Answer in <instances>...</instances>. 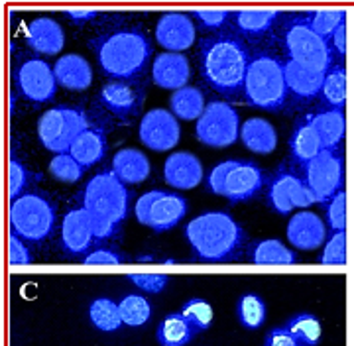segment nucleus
I'll list each match as a JSON object with an SVG mask.
<instances>
[{"instance_id": "1", "label": "nucleus", "mask_w": 354, "mask_h": 346, "mask_svg": "<svg viewBox=\"0 0 354 346\" xmlns=\"http://www.w3.org/2000/svg\"><path fill=\"white\" fill-rule=\"evenodd\" d=\"M246 41L232 32H216L199 41V69L205 83L230 101H244V81L250 65Z\"/></svg>"}, {"instance_id": "2", "label": "nucleus", "mask_w": 354, "mask_h": 346, "mask_svg": "<svg viewBox=\"0 0 354 346\" xmlns=\"http://www.w3.org/2000/svg\"><path fill=\"white\" fill-rule=\"evenodd\" d=\"M102 73L116 81L138 77L152 55V44L140 28H118L91 39Z\"/></svg>"}, {"instance_id": "3", "label": "nucleus", "mask_w": 354, "mask_h": 346, "mask_svg": "<svg viewBox=\"0 0 354 346\" xmlns=\"http://www.w3.org/2000/svg\"><path fill=\"white\" fill-rule=\"evenodd\" d=\"M185 238L199 262H228L241 254L246 232L225 211L203 213L185 224Z\"/></svg>"}, {"instance_id": "4", "label": "nucleus", "mask_w": 354, "mask_h": 346, "mask_svg": "<svg viewBox=\"0 0 354 346\" xmlns=\"http://www.w3.org/2000/svg\"><path fill=\"white\" fill-rule=\"evenodd\" d=\"M283 61L270 52H256L244 81V103L260 110L278 113L288 103Z\"/></svg>"}, {"instance_id": "5", "label": "nucleus", "mask_w": 354, "mask_h": 346, "mask_svg": "<svg viewBox=\"0 0 354 346\" xmlns=\"http://www.w3.org/2000/svg\"><path fill=\"white\" fill-rule=\"evenodd\" d=\"M283 48L288 59L299 64L309 71L327 75L335 65V53L330 44L311 30L305 16H293L283 28Z\"/></svg>"}, {"instance_id": "6", "label": "nucleus", "mask_w": 354, "mask_h": 346, "mask_svg": "<svg viewBox=\"0 0 354 346\" xmlns=\"http://www.w3.org/2000/svg\"><path fill=\"white\" fill-rule=\"evenodd\" d=\"M57 211L50 199L38 191L20 195L10 206V232L28 242H41L55 229Z\"/></svg>"}, {"instance_id": "7", "label": "nucleus", "mask_w": 354, "mask_h": 346, "mask_svg": "<svg viewBox=\"0 0 354 346\" xmlns=\"http://www.w3.org/2000/svg\"><path fill=\"white\" fill-rule=\"evenodd\" d=\"M81 201L88 213L102 215L120 224L128 217L130 193L127 183L118 180L113 169H102L83 187Z\"/></svg>"}, {"instance_id": "8", "label": "nucleus", "mask_w": 354, "mask_h": 346, "mask_svg": "<svg viewBox=\"0 0 354 346\" xmlns=\"http://www.w3.org/2000/svg\"><path fill=\"white\" fill-rule=\"evenodd\" d=\"M87 128V115L81 108L53 106L39 116L38 138L53 154H67L77 136Z\"/></svg>"}, {"instance_id": "9", "label": "nucleus", "mask_w": 354, "mask_h": 346, "mask_svg": "<svg viewBox=\"0 0 354 346\" xmlns=\"http://www.w3.org/2000/svg\"><path fill=\"white\" fill-rule=\"evenodd\" d=\"M187 215V201L174 191L144 193L136 203V218L140 224L153 232L171 231Z\"/></svg>"}, {"instance_id": "10", "label": "nucleus", "mask_w": 354, "mask_h": 346, "mask_svg": "<svg viewBox=\"0 0 354 346\" xmlns=\"http://www.w3.org/2000/svg\"><path fill=\"white\" fill-rule=\"evenodd\" d=\"M197 138L205 146L227 148L241 136V118L239 113L225 101H213L205 106V113L195 126Z\"/></svg>"}, {"instance_id": "11", "label": "nucleus", "mask_w": 354, "mask_h": 346, "mask_svg": "<svg viewBox=\"0 0 354 346\" xmlns=\"http://www.w3.org/2000/svg\"><path fill=\"white\" fill-rule=\"evenodd\" d=\"M301 177L315 195L319 205H327L330 199L342 191L344 164L337 150H323L309 164L301 166Z\"/></svg>"}, {"instance_id": "12", "label": "nucleus", "mask_w": 354, "mask_h": 346, "mask_svg": "<svg viewBox=\"0 0 354 346\" xmlns=\"http://www.w3.org/2000/svg\"><path fill=\"white\" fill-rule=\"evenodd\" d=\"M315 195L311 193L309 185L305 183L304 177L295 175L293 171L281 166L278 173L272 177L268 185V205L278 215H290L291 209L295 206H311L315 205Z\"/></svg>"}, {"instance_id": "13", "label": "nucleus", "mask_w": 354, "mask_h": 346, "mask_svg": "<svg viewBox=\"0 0 354 346\" xmlns=\"http://www.w3.org/2000/svg\"><path fill=\"white\" fill-rule=\"evenodd\" d=\"M14 81L20 95L32 103H48L57 93V79L53 67L44 59H24L14 71Z\"/></svg>"}, {"instance_id": "14", "label": "nucleus", "mask_w": 354, "mask_h": 346, "mask_svg": "<svg viewBox=\"0 0 354 346\" xmlns=\"http://www.w3.org/2000/svg\"><path fill=\"white\" fill-rule=\"evenodd\" d=\"M264 169L244 160H228V169L221 195L230 203H244L254 199L264 187Z\"/></svg>"}, {"instance_id": "15", "label": "nucleus", "mask_w": 354, "mask_h": 346, "mask_svg": "<svg viewBox=\"0 0 354 346\" xmlns=\"http://www.w3.org/2000/svg\"><path fill=\"white\" fill-rule=\"evenodd\" d=\"M140 142L153 152H165L176 148L181 128L177 124V118L169 110L153 108L146 113L140 122Z\"/></svg>"}, {"instance_id": "16", "label": "nucleus", "mask_w": 354, "mask_h": 346, "mask_svg": "<svg viewBox=\"0 0 354 346\" xmlns=\"http://www.w3.org/2000/svg\"><path fill=\"white\" fill-rule=\"evenodd\" d=\"M195 38V24L185 12H165L156 24V39L167 52H185L193 46Z\"/></svg>"}, {"instance_id": "17", "label": "nucleus", "mask_w": 354, "mask_h": 346, "mask_svg": "<svg viewBox=\"0 0 354 346\" xmlns=\"http://www.w3.org/2000/svg\"><path fill=\"white\" fill-rule=\"evenodd\" d=\"M62 250L67 256H81L87 254L95 242L91 213L87 209H73L65 215L62 222Z\"/></svg>"}, {"instance_id": "18", "label": "nucleus", "mask_w": 354, "mask_h": 346, "mask_svg": "<svg viewBox=\"0 0 354 346\" xmlns=\"http://www.w3.org/2000/svg\"><path fill=\"white\" fill-rule=\"evenodd\" d=\"M99 101L118 118H130L138 115L144 103V90L130 81H111L99 90Z\"/></svg>"}, {"instance_id": "19", "label": "nucleus", "mask_w": 354, "mask_h": 346, "mask_svg": "<svg viewBox=\"0 0 354 346\" xmlns=\"http://www.w3.org/2000/svg\"><path fill=\"white\" fill-rule=\"evenodd\" d=\"M288 240L297 250H315L327 240V227L315 213H297L288 224Z\"/></svg>"}, {"instance_id": "20", "label": "nucleus", "mask_w": 354, "mask_h": 346, "mask_svg": "<svg viewBox=\"0 0 354 346\" xmlns=\"http://www.w3.org/2000/svg\"><path fill=\"white\" fill-rule=\"evenodd\" d=\"M189 75V61L181 53L164 52L153 59L152 79L153 83L162 89H183V87H187Z\"/></svg>"}, {"instance_id": "21", "label": "nucleus", "mask_w": 354, "mask_h": 346, "mask_svg": "<svg viewBox=\"0 0 354 346\" xmlns=\"http://www.w3.org/2000/svg\"><path fill=\"white\" fill-rule=\"evenodd\" d=\"M164 180L174 189H193L203 181V166L197 155L177 152L165 160Z\"/></svg>"}, {"instance_id": "22", "label": "nucleus", "mask_w": 354, "mask_h": 346, "mask_svg": "<svg viewBox=\"0 0 354 346\" xmlns=\"http://www.w3.org/2000/svg\"><path fill=\"white\" fill-rule=\"evenodd\" d=\"M26 41L36 53L55 55L64 50L65 36L62 26L48 16H39L26 28Z\"/></svg>"}, {"instance_id": "23", "label": "nucleus", "mask_w": 354, "mask_h": 346, "mask_svg": "<svg viewBox=\"0 0 354 346\" xmlns=\"http://www.w3.org/2000/svg\"><path fill=\"white\" fill-rule=\"evenodd\" d=\"M283 73H286V85L288 93L297 101V103H309L315 97L321 95L325 75L309 71L295 61H283Z\"/></svg>"}, {"instance_id": "24", "label": "nucleus", "mask_w": 354, "mask_h": 346, "mask_svg": "<svg viewBox=\"0 0 354 346\" xmlns=\"http://www.w3.org/2000/svg\"><path fill=\"white\" fill-rule=\"evenodd\" d=\"M290 150L295 164H299V166L309 164L313 157L323 152V144H321V138L311 122V115L304 116L295 122V128L290 138Z\"/></svg>"}, {"instance_id": "25", "label": "nucleus", "mask_w": 354, "mask_h": 346, "mask_svg": "<svg viewBox=\"0 0 354 346\" xmlns=\"http://www.w3.org/2000/svg\"><path fill=\"white\" fill-rule=\"evenodd\" d=\"M67 154H71V157L83 169L93 167L106 155V134L101 128L88 126L85 132L77 136Z\"/></svg>"}, {"instance_id": "26", "label": "nucleus", "mask_w": 354, "mask_h": 346, "mask_svg": "<svg viewBox=\"0 0 354 346\" xmlns=\"http://www.w3.org/2000/svg\"><path fill=\"white\" fill-rule=\"evenodd\" d=\"M53 73H55L57 83L69 90H85L93 81L91 65L87 64L85 57H81L77 53L59 57L53 67Z\"/></svg>"}, {"instance_id": "27", "label": "nucleus", "mask_w": 354, "mask_h": 346, "mask_svg": "<svg viewBox=\"0 0 354 346\" xmlns=\"http://www.w3.org/2000/svg\"><path fill=\"white\" fill-rule=\"evenodd\" d=\"M241 138L254 154H272L278 146L276 128L264 118H248L241 126Z\"/></svg>"}, {"instance_id": "28", "label": "nucleus", "mask_w": 354, "mask_h": 346, "mask_svg": "<svg viewBox=\"0 0 354 346\" xmlns=\"http://www.w3.org/2000/svg\"><path fill=\"white\" fill-rule=\"evenodd\" d=\"M113 171L122 183H142L150 175V162L138 150L124 148L113 157Z\"/></svg>"}, {"instance_id": "29", "label": "nucleus", "mask_w": 354, "mask_h": 346, "mask_svg": "<svg viewBox=\"0 0 354 346\" xmlns=\"http://www.w3.org/2000/svg\"><path fill=\"white\" fill-rule=\"evenodd\" d=\"M311 122L321 138L323 150H337L346 132V118L342 110H321L311 115Z\"/></svg>"}, {"instance_id": "30", "label": "nucleus", "mask_w": 354, "mask_h": 346, "mask_svg": "<svg viewBox=\"0 0 354 346\" xmlns=\"http://www.w3.org/2000/svg\"><path fill=\"white\" fill-rule=\"evenodd\" d=\"M278 10H239L232 12V22L246 38H262L278 22Z\"/></svg>"}, {"instance_id": "31", "label": "nucleus", "mask_w": 354, "mask_h": 346, "mask_svg": "<svg viewBox=\"0 0 354 346\" xmlns=\"http://www.w3.org/2000/svg\"><path fill=\"white\" fill-rule=\"evenodd\" d=\"M248 254H250V260L258 266H290V264H295V260H297L290 248L276 238L254 242Z\"/></svg>"}, {"instance_id": "32", "label": "nucleus", "mask_w": 354, "mask_h": 346, "mask_svg": "<svg viewBox=\"0 0 354 346\" xmlns=\"http://www.w3.org/2000/svg\"><path fill=\"white\" fill-rule=\"evenodd\" d=\"M193 327L181 313H169L156 329V340L160 346H185L193 338Z\"/></svg>"}, {"instance_id": "33", "label": "nucleus", "mask_w": 354, "mask_h": 346, "mask_svg": "<svg viewBox=\"0 0 354 346\" xmlns=\"http://www.w3.org/2000/svg\"><path fill=\"white\" fill-rule=\"evenodd\" d=\"M88 320L101 333H116L124 325L118 303L109 297H97L88 305Z\"/></svg>"}, {"instance_id": "34", "label": "nucleus", "mask_w": 354, "mask_h": 346, "mask_svg": "<svg viewBox=\"0 0 354 346\" xmlns=\"http://www.w3.org/2000/svg\"><path fill=\"white\" fill-rule=\"evenodd\" d=\"M327 110H342L346 104V69L342 64H335L325 75V83L319 95Z\"/></svg>"}, {"instance_id": "35", "label": "nucleus", "mask_w": 354, "mask_h": 346, "mask_svg": "<svg viewBox=\"0 0 354 346\" xmlns=\"http://www.w3.org/2000/svg\"><path fill=\"white\" fill-rule=\"evenodd\" d=\"M169 106H171V115L181 120L201 118V115L205 113L203 93L197 87H183L171 95Z\"/></svg>"}, {"instance_id": "36", "label": "nucleus", "mask_w": 354, "mask_h": 346, "mask_svg": "<svg viewBox=\"0 0 354 346\" xmlns=\"http://www.w3.org/2000/svg\"><path fill=\"white\" fill-rule=\"evenodd\" d=\"M236 317L246 331H258L266 323V303L258 294H244L236 301Z\"/></svg>"}, {"instance_id": "37", "label": "nucleus", "mask_w": 354, "mask_h": 346, "mask_svg": "<svg viewBox=\"0 0 354 346\" xmlns=\"http://www.w3.org/2000/svg\"><path fill=\"white\" fill-rule=\"evenodd\" d=\"M118 309H120V317L127 327H144L150 317H152V305L150 301L138 294H128L118 301Z\"/></svg>"}, {"instance_id": "38", "label": "nucleus", "mask_w": 354, "mask_h": 346, "mask_svg": "<svg viewBox=\"0 0 354 346\" xmlns=\"http://www.w3.org/2000/svg\"><path fill=\"white\" fill-rule=\"evenodd\" d=\"M283 327L301 343V346H317L323 336L321 320L313 313H297Z\"/></svg>"}, {"instance_id": "39", "label": "nucleus", "mask_w": 354, "mask_h": 346, "mask_svg": "<svg viewBox=\"0 0 354 346\" xmlns=\"http://www.w3.org/2000/svg\"><path fill=\"white\" fill-rule=\"evenodd\" d=\"M181 315L193 327L195 333L207 331L213 325V319H215L213 305L209 301L201 299V297H193L189 301H185L183 307H181Z\"/></svg>"}, {"instance_id": "40", "label": "nucleus", "mask_w": 354, "mask_h": 346, "mask_svg": "<svg viewBox=\"0 0 354 346\" xmlns=\"http://www.w3.org/2000/svg\"><path fill=\"white\" fill-rule=\"evenodd\" d=\"M305 18L317 36L330 41L335 30L341 26L342 22H346V12L344 10H315V12L305 14Z\"/></svg>"}, {"instance_id": "41", "label": "nucleus", "mask_w": 354, "mask_h": 346, "mask_svg": "<svg viewBox=\"0 0 354 346\" xmlns=\"http://www.w3.org/2000/svg\"><path fill=\"white\" fill-rule=\"evenodd\" d=\"M319 264L323 266H342L346 264V232H333L321 256Z\"/></svg>"}, {"instance_id": "42", "label": "nucleus", "mask_w": 354, "mask_h": 346, "mask_svg": "<svg viewBox=\"0 0 354 346\" xmlns=\"http://www.w3.org/2000/svg\"><path fill=\"white\" fill-rule=\"evenodd\" d=\"M50 171L55 180L65 181V183H75L83 175V167L77 164L71 154H57L50 162Z\"/></svg>"}, {"instance_id": "43", "label": "nucleus", "mask_w": 354, "mask_h": 346, "mask_svg": "<svg viewBox=\"0 0 354 346\" xmlns=\"http://www.w3.org/2000/svg\"><path fill=\"white\" fill-rule=\"evenodd\" d=\"M327 222L333 232H344L346 229V193H337L327 203Z\"/></svg>"}, {"instance_id": "44", "label": "nucleus", "mask_w": 354, "mask_h": 346, "mask_svg": "<svg viewBox=\"0 0 354 346\" xmlns=\"http://www.w3.org/2000/svg\"><path fill=\"white\" fill-rule=\"evenodd\" d=\"M8 183H10V199L16 201L20 195H24L28 189V183H30V173L26 169L24 164H20L16 157H10V164H8Z\"/></svg>"}, {"instance_id": "45", "label": "nucleus", "mask_w": 354, "mask_h": 346, "mask_svg": "<svg viewBox=\"0 0 354 346\" xmlns=\"http://www.w3.org/2000/svg\"><path fill=\"white\" fill-rule=\"evenodd\" d=\"M128 282H132L136 287H140L146 294H162L169 278L164 273H128Z\"/></svg>"}, {"instance_id": "46", "label": "nucleus", "mask_w": 354, "mask_h": 346, "mask_svg": "<svg viewBox=\"0 0 354 346\" xmlns=\"http://www.w3.org/2000/svg\"><path fill=\"white\" fill-rule=\"evenodd\" d=\"M191 16L203 30H221L228 20H232V12L228 10H193Z\"/></svg>"}, {"instance_id": "47", "label": "nucleus", "mask_w": 354, "mask_h": 346, "mask_svg": "<svg viewBox=\"0 0 354 346\" xmlns=\"http://www.w3.org/2000/svg\"><path fill=\"white\" fill-rule=\"evenodd\" d=\"M26 240H22L20 236H16L14 232H10L8 236V262L12 266H28L32 264V256L30 250L26 246Z\"/></svg>"}, {"instance_id": "48", "label": "nucleus", "mask_w": 354, "mask_h": 346, "mask_svg": "<svg viewBox=\"0 0 354 346\" xmlns=\"http://www.w3.org/2000/svg\"><path fill=\"white\" fill-rule=\"evenodd\" d=\"M124 258L118 256L113 250H106V248H97L93 252H88L87 256L83 258V264L85 266H116L120 264Z\"/></svg>"}, {"instance_id": "49", "label": "nucleus", "mask_w": 354, "mask_h": 346, "mask_svg": "<svg viewBox=\"0 0 354 346\" xmlns=\"http://www.w3.org/2000/svg\"><path fill=\"white\" fill-rule=\"evenodd\" d=\"M264 346H301V343L286 327H276V329L268 331Z\"/></svg>"}, {"instance_id": "50", "label": "nucleus", "mask_w": 354, "mask_h": 346, "mask_svg": "<svg viewBox=\"0 0 354 346\" xmlns=\"http://www.w3.org/2000/svg\"><path fill=\"white\" fill-rule=\"evenodd\" d=\"M91 222H93L95 240H106V238H111L114 234V231H116V222H113L111 218L102 217V215L91 213Z\"/></svg>"}, {"instance_id": "51", "label": "nucleus", "mask_w": 354, "mask_h": 346, "mask_svg": "<svg viewBox=\"0 0 354 346\" xmlns=\"http://www.w3.org/2000/svg\"><path fill=\"white\" fill-rule=\"evenodd\" d=\"M227 169L228 162H221L218 166H215L209 171V175H207V189H209V191L221 195V191H223V183H225V175H227Z\"/></svg>"}, {"instance_id": "52", "label": "nucleus", "mask_w": 354, "mask_h": 346, "mask_svg": "<svg viewBox=\"0 0 354 346\" xmlns=\"http://www.w3.org/2000/svg\"><path fill=\"white\" fill-rule=\"evenodd\" d=\"M329 44L333 53L339 55L341 59H344V55H346V22H342L341 26L335 30Z\"/></svg>"}, {"instance_id": "53", "label": "nucleus", "mask_w": 354, "mask_h": 346, "mask_svg": "<svg viewBox=\"0 0 354 346\" xmlns=\"http://www.w3.org/2000/svg\"><path fill=\"white\" fill-rule=\"evenodd\" d=\"M65 16L73 22V24H85L95 20L99 12L97 10H81V8H71V10H65Z\"/></svg>"}]
</instances>
